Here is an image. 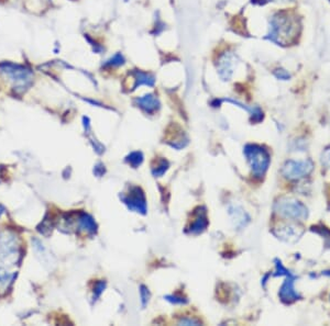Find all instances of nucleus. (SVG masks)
Returning <instances> with one entry per match:
<instances>
[{
    "label": "nucleus",
    "instance_id": "nucleus-9",
    "mask_svg": "<svg viewBox=\"0 0 330 326\" xmlns=\"http://www.w3.org/2000/svg\"><path fill=\"white\" fill-rule=\"evenodd\" d=\"M135 194H132L131 192L129 194L128 199H125V201L128 203L129 208L133 210H138V211H146V200H144L143 194L141 193L139 189H135Z\"/></svg>",
    "mask_w": 330,
    "mask_h": 326
},
{
    "label": "nucleus",
    "instance_id": "nucleus-17",
    "mask_svg": "<svg viewBox=\"0 0 330 326\" xmlns=\"http://www.w3.org/2000/svg\"><path fill=\"white\" fill-rule=\"evenodd\" d=\"M123 61H124L123 56H121L120 54H117V55L114 58H111V60L109 61V63H108V64H109V65H120V64H123V63H124Z\"/></svg>",
    "mask_w": 330,
    "mask_h": 326
},
{
    "label": "nucleus",
    "instance_id": "nucleus-18",
    "mask_svg": "<svg viewBox=\"0 0 330 326\" xmlns=\"http://www.w3.org/2000/svg\"><path fill=\"white\" fill-rule=\"evenodd\" d=\"M269 1H278V2H288V1H292V0H269Z\"/></svg>",
    "mask_w": 330,
    "mask_h": 326
},
{
    "label": "nucleus",
    "instance_id": "nucleus-10",
    "mask_svg": "<svg viewBox=\"0 0 330 326\" xmlns=\"http://www.w3.org/2000/svg\"><path fill=\"white\" fill-rule=\"evenodd\" d=\"M230 214L232 216V220L236 222V225L239 226V228H242V226H246V224L249 222V216L245 212V210L240 207H232L230 209Z\"/></svg>",
    "mask_w": 330,
    "mask_h": 326
},
{
    "label": "nucleus",
    "instance_id": "nucleus-2",
    "mask_svg": "<svg viewBox=\"0 0 330 326\" xmlns=\"http://www.w3.org/2000/svg\"><path fill=\"white\" fill-rule=\"evenodd\" d=\"M274 210L279 215L294 221H304L309 215L308 209L300 200L283 197L274 203Z\"/></svg>",
    "mask_w": 330,
    "mask_h": 326
},
{
    "label": "nucleus",
    "instance_id": "nucleus-6",
    "mask_svg": "<svg viewBox=\"0 0 330 326\" xmlns=\"http://www.w3.org/2000/svg\"><path fill=\"white\" fill-rule=\"evenodd\" d=\"M1 71L6 72V74L10 77L12 80H16L17 83L22 84L25 86L31 83V78H32V72L29 70L25 69V67L12 65V64H4L1 66Z\"/></svg>",
    "mask_w": 330,
    "mask_h": 326
},
{
    "label": "nucleus",
    "instance_id": "nucleus-16",
    "mask_svg": "<svg viewBox=\"0 0 330 326\" xmlns=\"http://www.w3.org/2000/svg\"><path fill=\"white\" fill-rule=\"evenodd\" d=\"M142 162V155L140 153H133L130 155V163L134 166L139 165Z\"/></svg>",
    "mask_w": 330,
    "mask_h": 326
},
{
    "label": "nucleus",
    "instance_id": "nucleus-4",
    "mask_svg": "<svg viewBox=\"0 0 330 326\" xmlns=\"http://www.w3.org/2000/svg\"><path fill=\"white\" fill-rule=\"evenodd\" d=\"M314 163L310 160L287 161L282 168V174L289 180H300L309 176L314 170Z\"/></svg>",
    "mask_w": 330,
    "mask_h": 326
},
{
    "label": "nucleus",
    "instance_id": "nucleus-15",
    "mask_svg": "<svg viewBox=\"0 0 330 326\" xmlns=\"http://www.w3.org/2000/svg\"><path fill=\"white\" fill-rule=\"evenodd\" d=\"M322 162L325 166H327L328 168H330V146L324 151L322 155Z\"/></svg>",
    "mask_w": 330,
    "mask_h": 326
},
{
    "label": "nucleus",
    "instance_id": "nucleus-12",
    "mask_svg": "<svg viewBox=\"0 0 330 326\" xmlns=\"http://www.w3.org/2000/svg\"><path fill=\"white\" fill-rule=\"evenodd\" d=\"M135 76H137V84L135 86H140V85H148V86H152L154 84V78L151 75L146 74V72H141V71H137L135 72Z\"/></svg>",
    "mask_w": 330,
    "mask_h": 326
},
{
    "label": "nucleus",
    "instance_id": "nucleus-7",
    "mask_svg": "<svg viewBox=\"0 0 330 326\" xmlns=\"http://www.w3.org/2000/svg\"><path fill=\"white\" fill-rule=\"evenodd\" d=\"M296 279L297 277L293 274L286 276L285 281L283 282L281 289H279V299H281L284 303H293L297 300H300V299L302 298L301 294L296 291L295 287H294Z\"/></svg>",
    "mask_w": 330,
    "mask_h": 326
},
{
    "label": "nucleus",
    "instance_id": "nucleus-5",
    "mask_svg": "<svg viewBox=\"0 0 330 326\" xmlns=\"http://www.w3.org/2000/svg\"><path fill=\"white\" fill-rule=\"evenodd\" d=\"M273 234L283 242L294 244L300 241L304 234V230L296 224H283L274 229Z\"/></svg>",
    "mask_w": 330,
    "mask_h": 326
},
{
    "label": "nucleus",
    "instance_id": "nucleus-1",
    "mask_svg": "<svg viewBox=\"0 0 330 326\" xmlns=\"http://www.w3.org/2000/svg\"><path fill=\"white\" fill-rule=\"evenodd\" d=\"M300 33V23L295 16L287 11L275 13L270 21L268 39L281 45H287L295 41Z\"/></svg>",
    "mask_w": 330,
    "mask_h": 326
},
{
    "label": "nucleus",
    "instance_id": "nucleus-19",
    "mask_svg": "<svg viewBox=\"0 0 330 326\" xmlns=\"http://www.w3.org/2000/svg\"><path fill=\"white\" fill-rule=\"evenodd\" d=\"M323 275H325V276H327V277H330V271H329V270H326V271H323Z\"/></svg>",
    "mask_w": 330,
    "mask_h": 326
},
{
    "label": "nucleus",
    "instance_id": "nucleus-14",
    "mask_svg": "<svg viewBox=\"0 0 330 326\" xmlns=\"http://www.w3.org/2000/svg\"><path fill=\"white\" fill-rule=\"evenodd\" d=\"M274 75H275V77H277V78L281 79V80H288L289 78H291V75H289V72L285 70H283V69H279V70H275Z\"/></svg>",
    "mask_w": 330,
    "mask_h": 326
},
{
    "label": "nucleus",
    "instance_id": "nucleus-3",
    "mask_svg": "<svg viewBox=\"0 0 330 326\" xmlns=\"http://www.w3.org/2000/svg\"><path fill=\"white\" fill-rule=\"evenodd\" d=\"M243 153H245L247 161L255 177H263L271 162L269 153L263 147L253 144L247 145Z\"/></svg>",
    "mask_w": 330,
    "mask_h": 326
},
{
    "label": "nucleus",
    "instance_id": "nucleus-11",
    "mask_svg": "<svg viewBox=\"0 0 330 326\" xmlns=\"http://www.w3.org/2000/svg\"><path fill=\"white\" fill-rule=\"evenodd\" d=\"M138 103L147 111H153L159 107V101L153 94H147V96L138 99Z\"/></svg>",
    "mask_w": 330,
    "mask_h": 326
},
{
    "label": "nucleus",
    "instance_id": "nucleus-13",
    "mask_svg": "<svg viewBox=\"0 0 330 326\" xmlns=\"http://www.w3.org/2000/svg\"><path fill=\"white\" fill-rule=\"evenodd\" d=\"M275 266H277V273L273 275L274 277H279H279H282V276H285V277H286V276L292 274L291 271L286 269L285 267L283 266L282 261L279 259H275Z\"/></svg>",
    "mask_w": 330,
    "mask_h": 326
},
{
    "label": "nucleus",
    "instance_id": "nucleus-8",
    "mask_svg": "<svg viewBox=\"0 0 330 326\" xmlns=\"http://www.w3.org/2000/svg\"><path fill=\"white\" fill-rule=\"evenodd\" d=\"M237 57L231 53H227L220 58L218 71L221 78L224 80H229L233 74V69L236 65Z\"/></svg>",
    "mask_w": 330,
    "mask_h": 326
}]
</instances>
